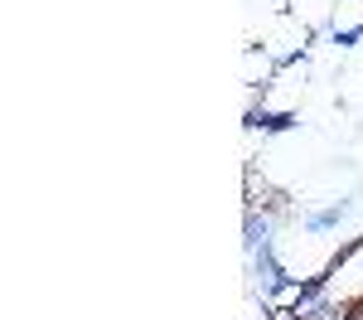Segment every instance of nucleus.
Here are the masks:
<instances>
[{
  "label": "nucleus",
  "instance_id": "f257e3e1",
  "mask_svg": "<svg viewBox=\"0 0 363 320\" xmlns=\"http://www.w3.org/2000/svg\"><path fill=\"white\" fill-rule=\"evenodd\" d=\"M257 39H262L257 49L272 58L277 68H286V63L306 58L310 49H315V39H320V34H315L310 25H301L291 10H281V15H262V34H257Z\"/></svg>",
  "mask_w": 363,
  "mask_h": 320
}]
</instances>
